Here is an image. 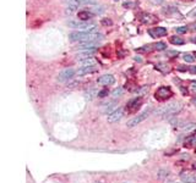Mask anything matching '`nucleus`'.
<instances>
[{
  "mask_svg": "<svg viewBox=\"0 0 196 183\" xmlns=\"http://www.w3.org/2000/svg\"><path fill=\"white\" fill-rule=\"evenodd\" d=\"M70 42H88V40H97L101 42L103 39V34L98 33V32H72L69 34Z\"/></svg>",
  "mask_w": 196,
  "mask_h": 183,
  "instance_id": "1",
  "label": "nucleus"
},
{
  "mask_svg": "<svg viewBox=\"0 0 196 183\" xmlns=\"http://www.w3.org/2000/svg\"><path fill=\"white\" fill-rule=\"evenodd\" d=\"M180 108H181V104L179 102H174V103H170V104L166 105V106L161 108L156 112L158 114L159 116L167 118V117H170L173 115H175L178 111H180Z\"/></svg>",
  "mask_w": 196,
  "mask_h": 183,
  "instance_id": "2",
  "label": "nucleus"
},
{
  "mask_svg": "<svg viewBox=\"0 0 196 183\" xmlns=\"http://www.w3.org/2000/svg\"><path fill=\"white\" fill-rule=\"evenodd\" d=\"M69 27L74 29H82L86 32H96V25L92 22H86V21H79V20H71L67 22Z\"/></svg>",
  "mask_w": 196,
  "mask_h": 183,
  "instance_id": "3",
  "label": "nucleus"
},
{
  "mask_svg": "<svg viewBox=\"0 0 196 183\" xmlns=\"http://www.w3.org/2000/svg\"><path fill=\"white\" fill-rule=\"evenodd\" d=\"M74 76H75V71L72 70V68H65V70H63V71L58 75L57 81L60 82V83H64V82L70 81Z\"/></svg>",
  "mask_w": 196,
  "mask_h": 183,
  "instance_id": "4",
  "label": "nucleus"
},
{
  "mask_svg": "<svg viewBox=\"0 0 196 183\" xmlns=\"http://www.w3.org/2000/svg\"><path fill=\"white\" fill-rule=\"evenodd\" d=\"M148 116H150V111L147 110V111H143V112H141L140 115H137L136 117H134L133 120H130L129 122L126 123V125H127V127H130V128H133V127H136V126L139 125V123H141L142 121H145V120H146V118H147Z\"/></svg>",
  "mask_w": 196,
  "mask_h": 183,
  "instance_id": "5",
  "label": "nucleus"
},
{
  "mask_svg": "<svg viewBox=\"0 0 196 183\" xmlns=\"http://www.w3.org/2000/svg\"><path fill=\"white\" fill-rule=\"evenodd\" d=\"M172 95H173V93L168 87H161V88L156 92V99H158V100L168 99V98H170Z\"/></svg>",
  "mask_w": 196,
  "mask_h": 183,
  "instance_id": "6",
  "label": "nucleus"
},
{
  "mask_svg": "<svg viewBox=\"0 0 196 183\" xmlns=\"http://www.w3.org/2000/svg\"><path fill=\"white\" fill-rule=\"evenodd\" d=\"M123 114H124V109H123V108H118L117 110H114L112 114H109L108 117H107V120H108V122H110V123L117 122V121H119L120 118L123 117Z\"/></svg>",
  "mask_w": 196,
  "mask_h": 183,
  "instance_id": "7",
  "label": "nucleus"
},
{
  "mask_svg": "<svg viewBox=\"0 0 196 183\" xmlns=\"http://www.w3.org/2000/svg\"><path fill=\"white\" fill-rule=\"evenodd\" d=\"M98 43L99 42H97V40H88V42H81L79 45H77V48L76 49H79V50H90V49H96L97 48V45H98Z\"/></svg>",
  "mask_w": 196,
  "mask_h": 183,
  "instance_id": "8",
  "label": "nucleus"
},
{
  "mask_svg": "<svg viewBox=\"0 0 196 183\" xmlns=\"http://www.w3.org/2000/svg\"><path fill=\"white\" fill-rule=\"evenodd\" d=\"M114 82H115V78H114L113 75H104L97 79V83L102 85H110Z\"/></svg>",
  "mask_w": 196,
  "mask_h": 183,
  "instance_id": "9",
  "label": "nucleus"
},
{
  "mask_svg": "<svg viewBox=\"0 0 196 183\" xmlns=\"http://www.w3.org/2000/svg\"><path fill=\"white\" fill-rule=\"evenodd\" d=\"M71 6L77 7L79 5H96L97 0H67Z\"/></svg>",
  "mask_w": 196,
  "mask_h": 183,
  "instance_id": "10",
  "label": "nucleus"
},
{
  "mask_svg": "<svg viewBox=\"0 0 196 183\" xmlns=\"http://www.w3.org/2000/svg\"><path fill=\"white\" fill-rule=\"evenodd\" d=\"M148 33L151 34L153 38H158V37H163L167 34V29L163 28V27H156V28H152L148 31Z\"/></svg>",
  "mask_w": 196,
  "mask_h": 183,
  "instance_id": "11",
  "label": "nucleus"
},
{
  "mask_svg": "<svg viewBox=\"0 0 196 183\" xmlns=\"http://www.w3.org/2000/svg\"><path fill=\"white\" fill-rule=\"evenodd\" d=\"M180 180L183 183H196V176L191 175V173H188V172H181Z\"/></svg>",
  "mask_w": 196,
  "mask_h": 183,
  "instance_id": "12",
  "label": "nucleus"
},
{
  "mask_svg": "<svg viewBox=\"0 0 196 183\" xmlns=\"http://www.w3.org/2000/svg\"><path fill=\"white\" fill-rule=\"evenodd\" d=\"M94 71H97V67H96V66L81 67V68H79V71L76 72V75H77V76H80V77H82V76L88 75V73H92V72H94Z\"/></svg>",
  "mask_w": 196,
  "mask_h": 183,
  "instance_id": "13",
  "label": "nucleus"
},
{
  "mask_svg": "<svg viewBox=\"0 0 196 183\" xmlns=\"http://www.w3.org/2000/svg\"><path fill=\"white\" fill-rule=\"evenodd\" d=\"M141 21H142V23H153V22L157 21V17L151 15V13H143L142 16H141Z\"/></svg>",
  "mask_w": 196,
  "mask_h": 183,
  "instance_id": "14",
  "label": "nucleus"
},
{
  "mask_svg": "<svg viewBox=\"0 0 196 183\" xmlns=\"http://www.w3.org/2000/svg\"><path fill=\"white\" fill-rule=\"evenodd\" d=\"M96 49H90V50H82V53L77 55V60H82V59H87V57H92V55L94 54Z\"/></svg>",
  "mask_w": 196,
  "mask_h": 183,
  "instance_id": "15",
  "label": "nucleus"
},
{
  "mask_svg": "<svg viewBox=\"0 0 196 183\" xmlns=\"http://www.w3.org/2000/svg\"><path fill=\"white\" fill-rule=\"evenodd\" d=\"M97 95H98V92H97V89H96V88H90L88 90L85 92L86 100H93L96 97H97Z\"/></svg>",
  "mask_w": 196,
  "mask_h": 183,
  "instance_id": "16",
  "label": "nucleus"
},
{
  "mask_svg": "<svg viewBox=\"0 0 196 183\" xmlns=\"http://www.w3.org/2000/svg\"><path fill=\"white\" fill-rule=\"evenodd\" d=\"M80 65L81 67H88V66H96V61L93 57H87V59H82L80 60Z\"/></svg>",
  "mask_w": 196,
  "mask_h": 183,
  "instance_id": "17",
  "label": "nucleus"
},
{
  "mask_svg": "<svg viewBox=\"0 0 196 183\" xmlns=\"http://www.w3.org/2000/svg\"><path fill=\"white\" fill-rule=\"evenodd\" d=\"M115 106H117V102H108V103H106V104L102 105V112L107 114L109 111H112V110L115 108Z\"/></svg>",
  "mask_w": 196,
  "mask_h": 183,
  "instance_id": "18",
  "label": "nucleus"
},
{
  "mask_svg": "<svg viewBox=\"0 0 196 183\" xmlns=\"http://www.w3.org/2000/svg\"><path fill=\"white\" fill-rule=\"evenodd\" d=\"M184 144L188 146V148H193V146H195L196 145V134H193V136L188 137V138L185 139Z\"/></svg>",
  "mask_w": 196,
  "mask_h": 183,
  "instance_id": "19",
  "label": "nucleus"
},
{
  "mask_svg": "<svg viewBox=\"0 0 196 183\" xmlns=\"http://www.w3.org/2000/svg\"><path fill=\"white\" fill-rule=\"evenodd\" d=\"M141 104V98H134V99H131V100H129L127 102V108H130V109H135V108H137L139 105Z\"/></svg>",
  "mask_w": 196,
  "mask_h": 183,
  "instance_id": "20",
  "label": "nucleus"
},
{
  "mask_svg": "<svg viewBox=\"0 0 196 183\" xmlns=\"http://www.w3.org/2000/svg\"><path fill=\"white\" fill-rule=\"evenodd\" d=\"M92 15H93V13L91 12V11H80L77 16H79V20L86 21V20H90V18L92 17Z\"/></svg>",
  "mask_w": 196,
  "mask_h": 183,
  "instance_id": "21",
  "label": "nucleus"
},
{
  "mask_svg": "<svg viewBox=\"0 0 196 183\" xmlns=\"http://www.w3.org/2000/svg\"><path fill=\"white\" fill-rule=\"evenodd\" d=\"M170 43L175 44V45H183L184 44V39H181V38H179V37H176V35H173V37H170Z\"/></svg>",
  "mask_w": 196,
  "mask_h": 183,
  "instance_id": "22",
  "label": "nucleus"
},
{
  "mask_svg": "<svg viewBox=\"0 0 196 183\" xmlns=\"http://www.w3.org/2000/svg\"><path fill=\"white\" fill-rule=\"evenodd\" d=\"M183 130L185 132H194V131H196V125L195 123H188V125H185L183 127Z\"/></svg>",
  "mask_w": 196,
  "mask_h": 183,
  "instance_id": "23",
  "label": "nucleus"
},
{
  "mask_svg": "<svg viewBox=\"0 0 196 183\" xmlns=\"http://www.w3.org/2000/svg\"><path fill=\"white\" fill-rule=\"evenodd\" d=\"M183 59H184V61L185 62H194V60H195V57L193 56L191 54H184V56H183Z\"/></svg>",
  "mask_w": 196,
  "mask_h": 183,
  "instance_id": "24",
  "label": "nucleus"
},
{
  "mask_svg": "<svg viewBox=\"0 0 196 183\" xmlns=\"http://www.w3.org/2000/svg\"><path fill=\"white\" fill-rule=\"evenodd\" d=\"M156 67L159 68V70L163 71V72H169V66L166 65V63H158Z\"/></svg>",
  "mask_w": 196,
  "mask_h": 183,
  "instance_id": "25",
  "label": "nucleus"
},
{
  "mask_svg": "<svg viewBox=\"0 0 196 183\" xmlns=\"http://www.w3.org/2000/svg\"><path fill=\"white\" fill-rule=\"evenodd\" d=\"M121 94H123V89H121V88H117V89H114V90H113V93H112L113 98H119V97H121Z\"/></svg>",
  "mask_w": 196,
  "mask_h": 183,
  "instance_id": "26",
  "label": "nucleus"
},
{
  "mask_svg": "<svg viewBox=\"0 0 196 183\" xmlns=\"http://www.w3.org/2000/svg\"><path fill=\"white\" fill-rule=\"evenodd\" d=\"M153 48L156 50H166L167 49L164 43H156V44H153Z\"/></svg>",
  "mask_w": 196,
  "mask_h": 183,
  "instance_id": "27",
  "label": "nucleus"
},
{
  "mask_svg": "<svg viewBox=\"0 0 196 183\" xmlns=\"http://www.w3.org/2000/svg\"><path fill=\"white\" fill-rule=\"evenodd\" d=\"M189 28L186 26H181V27H178V28H175V31H176V33H180V34H183V33H186V31H188Z\"/></svg>",
  "mask_w": 196,
  "mask_h": 183,
  "instance_id": "28",
  "label": "nucleus"
},
{
  "mask_svg": "<svg viewBox=\"0 0 196 183\" xmlns=\"http://www.w3.org/2000/svg\"><path fill=\"white\" fill-rule=\"evenodd\" d=\"M108 95V89H103L102 92H98V98H104Z\"/></svg>",
  "mask_w": 196,
  "mask_h": 183,
  "instance_id": "29",
  "label": "nucleus"
},
{
  "mask_svg": "<svg viewBox=\"0 0 196 183\" xmlns=\"http://www.w3.org/2000/svg\"><path fill=\"white\" fill-rule=\"evenodd\" d=\"M91 12H92V13H102L103 12V7L99 6L98 10H97V9H92V10H91Z\"/></svg>",
  "mask_w": 196,
  "mask_h": 183,
  "instance_id": "30",
  "label": "nucleus"
},
{
  "mask_svg": "<svg viewBox=\"0 0 196 183\" xmlns=\"http://www.w3.org/2000/svg\"><path fill=\"white\" fill-rule=\"evenodd\" d=\"M190 88H191V90H193L194 93H196V81H191V83H190Z\"/></svg>",
  "mask_w": 196,
  "mask_h": 183,
  "instance_id": "31",
  "label": "nucleus"
},
{
  "mask_svg": "<svg viewBox=\"0 0 196 183\" xmlns=\"http://www.w3.org/2000/svg\"><path fill=\"white\" fill-rule=\"evenodd\" d=\"M147 90H148V88H147V87H142V88H141L139 92H136V93H137L139 95H141V94H143L145 92H147Z\"/></svg>",
  "mask_w": 196,
  "mask_h": 183,
  "instance_id": "32",
  "label": "nucleus"
},
{
  "mask_svg": "<svg viewBox=\"0 0 196 183\" xmlns=\"http://www.w3.org/2000/svg\"><path fill=\"white\" fill-rule=\"evenodd\" d=\"M188 28H189L190 31H196V22H193V23H190V25L188 26Z\"/></svg>",
  "mask_w": 196,
  "mask_h": 183,
  "instance_id": "33",
  "label": "nucleus"
},
{
  "mask_svg": "<svg viewBox=\"0 0 196 183\" xmlns=\"http://www.w3.org/2000/svg\"><path fill=\"white\" fill-rule=\"evenodd\" d=\"M167 55H168V56H176V55H178V51H167Z\"/></svg>",
  "mask_w": 196,
  "mask_h": 183,
  "instance_id": "34",
  "label": "nucleus"
},
{
  "mask_svg": "<svg viewBox=\"0 0 196 183\" xmlns=\"http://www.w3.org/2000/svg\"><path fill=\"white\" fill-rule=\"evenodd\" d=\"M152 3L154 4V5H161V4L163 3V0H152Z\"/></svg>",
  "mask_w": 196,
  "mask_h": 183,
  "instance_id": "35",
  "label": "nucleus"
},
{
  "mask_svg": "<svg viewBox=\"0 0 196 183\" xmlns=\"http://www.w3.org/2000/svg\"><path fill=\"white\" fill-rule=\"evenodd\" d=\"M189 72H191V73H196V67H195V66L189 67Z\"/></svg>",
  "mask_w": 196,
  "mask_h": 183,
  "instance_id": "36",
  "label": "nucleus"
},
{
  "mask_svg": "<svg viewBox=\"0 0 196 183\" xmlns=\"http://www.w3.org/2000/svg\"><path fill=\"white\" fill-rule=\"evenodd\" d=\"M179 71H189L188 67H184V66H179V68H178Z\"/></svg>",
  "mask_w": 196,
  "mask_h": 183,
  "instance_id": "37",
  "label": "nucleus"
},
{
  "mask_svg": "<svg viewBox=\"0 0 196 183\" xmlns=\"http://www.w3.org/2000/svg\"><path fill=\"white\" fill-rule=\"evenodd\" d=\"M189 16H196V9H194V10L189 13Z\"/></svg>",
  "mask_w": 196,
  "mask_h": 183,
  "instance_id": "38",
  "label": "nucleus"
},
{
  "mask_svg": "<svg viewBox=\"0 0 196 183\" xmlns=\"http://www.w3.org/2000/svg\"><path fill=\"white\" fill-rule=\"evenodd\" d=\"M102 23H103V25H112V22H110V21H107V20H103Z\"/></svg>",
  "mask_w": 196,
  "mask_h": 183,
  "instance_id": "39",
  "label": "nucleus"
},
{
  "mask_svg": "<svg viewBox=\"0 0 196 183\" xmlns=\"http://www.w3.org/2000/svg\"><path fill=\"white\" fill-rule=\"evenodd\" d=\"M134 59H135L136 61H139V62H141V61H142V60H141V57H140V56H135Z\"/></svg>",
  "mask_w": 196,
  "mask_h": 183,
  "instance_id": "40",
  "label": "nucleus"
},
{
  "mask_svg": "<svg viewBox=\"0 0 196 183\" xmlns=\"http://www.w3.org/2000/svg\"><path fill=\"white\" fill-rule=\"evenodd\" d=\"M193 104L196 106V97H195V98H193Z\"/></svg>",
  "mask_w": 196,
  "mask_h": 183,
  "instance_id": "41",
  "label": "nucleus"
},
{
  "mask_svg": "<svg viewBox=\"0 0 196 183\" xmlns=\"http://www.w3.org/2000/svg\"><path fill=\"white\" fill-rule=\"evenodd\" d=\"M96 183H101V182H96Z\"/></svg>",
  "mask_w": 196,
  "mask_h": 183,
  "instance_id": "42",
  "label": "nucleus"
},
{
  "mask_svg": "<svg viewBox=\"0 0 196 183\" xmlns=\"http://www.w3.org/2000/svg\"><path fill=\"white\" fill-rule=\"evenodd\" d=\"M195 57H196V54H195Z\"/></svg>",
  "mask_w": 196,
  "mask_h": 183,
  "instance_id": "43",
  "label": "nucleus"
}]
</instances>
